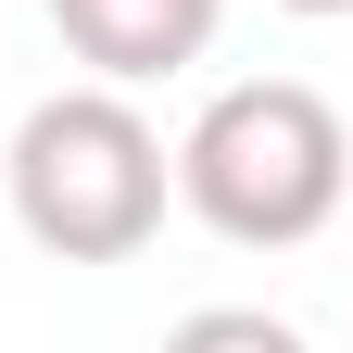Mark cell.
<instances>
[{
	"label": "cell",
	"mask_w": 353,
	"mask_h": 353,
	"mask_svg": "<svg viewBox=\"0 0 353 353\" xmlns=\"http://www.w3.org/2000/svg\"><path fill=\"white\" fill-rule=\"evenodd\" d=\"M13 228L63 265H126L164 228V190H176V152L139 126L126 88H51L26 126H13Z\"/></svg>",
	"instance_id": "7a4b0ae2"
},
{
	"label": "cell",
	"mask_w": 353,
	"mask_h": 353,
	"mask_svg": "<svg viewBox=\"0 0 353 353\" xmlns=\"http://www.w3.org/2000/svg\"><path fill=\"white\" fill-rule=\"evenodd\" d=\"M176 202L240 252H290L353 202V139L303 76H240L176 139Z\"/></svg>",
	"instance_id": "6da1fadb"
},
{
	"label": "cell",
	"mask_w": 353,
	"mask_h": 353,
	"mask_svg": "<svg viewBox=\"0 0 353 353\" xmlns=\"http://www.w3.org/2000/svg\"><path fill=\"white\" fill-rule=\"evenodd\" d=\"M278 13H353V0H278Z\"/></svg>",
	"instance_id": "5b68a950"
},
{
	"label": "cell",
	"mask_w": 353,
	"mask_h": 353,
	"mask_svg": "<svg viewBox=\"0 0 353 353\" xmlns=\"http://www.w3.org/2000/svg\"><path fill=\"white\" fill-rule=\"evenodd\" d=\"M164 353H303V328L252 316V303H202V316H176V328H164Z\"/></svg>",
	"instance_id": "277c9868"
},
{
	"label": "cell",
	"mask_w": 353,
	"mask_h": 353,
	"mask_svg": "<svg viewBox=\"0 0 353 353\" xmlns=\"http://www.w3.org/2000/svg\"><path fill=\"white\" fill-rule=\"evenodd\" d=\"M214 13H228V0H51L63 51L101 76V88H152L176 63H202L214 51Z\"/></svg>",
	"instance_id": "3957f363"
}]
</instances>
